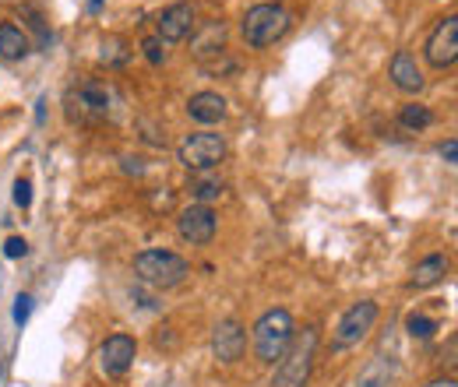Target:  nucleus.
I'll return each instance as SVG.
<instances>
[{"instance_id": "nucleus-28", "label": "nucleus", "mask_w": 458, "mask_h": 387, "mask_svg": "<svg viewBox=\"0 0 458 387\" xmlns=\"http://www.w3.org/2000/svg\"><path fill=\"white\" fill-rule=\"evenodd\" d=\"M427 387H458L455 377H438V381H430Z\"/></svg>"}, {"instance_id": "nucleus-27", "label": "nucleus", "mask_w": 458, "mask_h": 387, "mask_svg": "<svg viewBox=\"0 0 458 387\" xmlns=\"http://www.w3.org/2000/svg\"><path fill=\"white\" fill-rule=\"evenodd\" d=\"M441 155H445V162H452V166H455L458 162V141L455 138H448V141L441 145Z\"/></svg>"}, {"instance_id": "nucleus-19", "label": "nucleus", "mask_w": 458, "mask_h": 387, "mask_svg": "<svg viewBox=\"0 0 458 387\" xmlns=\"http://www.w3.org/2000/svg\"><path fill=\"white\" fill-rule=\"evenodd\" d=\"M398 123H402L406 130H427V127L434 123V113H430V106H423V102H409V106H402Z\"/></svg>"}, {"instance_id": "nucleus-5", "label": "nucleus", "mask_w": 458, "mask_h": 387, "mask_svg": "<svg viewBox=\"0 0 458 387\" xmlns=\"http://www.w3.org/2000/svg\"><path fill=\"white\" fill-rule=\"evenodd\" d=\"M113 109V92L99 82H82V85H71L68 96H64V113L71 123H102Z\"/></svg>"}, {"instance_id": "nucleus-16", "label": "nucleus", "mask_w": 458, "mask_h": 387, "mask_svg": "<svg viewBox=\"0 0 458 387\" xmlns=\"http://www.w3.org/2000/svg\"><path fill=\"white\" fill-rule=\"evenodd\" d=\"M32 43L25 36V28H18L14 21H0V60H21L28 57Z\"/></svg>"}, {"instance_id": "nucleus-12", "label": "nucleus", "mask_w": 458, "mask_h": 387, "mask_svg": "<svg viewBox=\"0 0 458 387\" xmlns=\"http://www.w3.org/2000/svg\"><path fill=\"white\" fill-rule=\"evenodd\" d=\"M194 28H197L194 7H190V4H173V7H166V11L159 14V21H156V39H159V43H183Z\"/></svg>"}, {"instance_id": "nucleus-17", "label": "nucleus", "mask_w": 458, "mask_h": 387, "mask_svg": "<svg viewBox=\"0 0 458 387\" xmlns=\"http://www.w3.org/2000/svg\"><path fill=\"white\" fill-rule=\"evenodd\" d=\"M226 50V25L222 21H208L197 36H194V53L201 57V60H208V57H215V53H222Z\"/></svg>"}, {"instance_id": "nucleus-18", "label": "nucleus", "mask_w": 458, "mask_h": 387, "mask_svg": "<svg viewBox=\"0 0 458 387\" xmlns=\"http://www.w3.org/2000/svg\"><path fill=\"white\" fill-rule=\"evenodd\" d=\"M187 191L190 197L197 201V204H212V201H219L222 194H226V184L208 170V173H197V177H190V184H187Z\"/></svg>"}, {"instance_id": "nucleus-1", "label": "nucleus", "mask_w": 458, "mask_h": 387, "mask_svg": "<svg viewBox=\"0 0 458 387\" xmlns=\"http://www.w3.org/2000/svg\"><path fill=\"white\" fill-rule=\"evenodd\" d=\"M293 338H296L293 313L282 310V306L265 310V313L258 317V324H254V356H258L261 363L275 367V363L285 356V349H289Z\"/></svg>"}, {"instance_id": "nucleus-25", "label": "nucleus", "mask_w": 458, "mask_h": 387, "mask_svg": "<svg viewBox=\"0 0 458 387\" xmlns=\"http://www.w3.org/2000/svg\"><path fill=\"white\" fill-rule=\"evenodd\" d=\"M4 254H7L11 261H14V257H25V254H28V243H25L21 236H11V240L4 243Z\"/></svg>"}, {"instance_id": "nucleus-24", "label": "nucleus", "mask_w": 458, "mask_h": 387, "mask_svg": "<svg viewBox=\"0 0 458 387\" xmlns=\"http://www.w3.org/2000/svg\"><path fill=\"white\" fill-rule=\"evenodd\" d=\"M14 204L18 208H28L32 204V184L21 177V180H14Z\"/></svg>"}, {"instance_id": "nucleus-11", "label": "nucleus", "mask_w": 458, "mask_h": 387, "mask_svg": "<svg viewBox=\"0 0 458 387\" xmlns=\"http://www.w3.org/2000/svg\"><path fill=\"white\" fill-rule=\"evenodd\" d=\"M244 349H247V331H244L240 320L226 317V320H219V324L212 328V352H215L219 363L233 367V363L244 356Z\"/></svg>"}, {"instance_id": "nucleus-20", "label": "nucleus", "mask_w": 458, "mask_h": 387, "mask_svg": "<svg viewBox=\"0 0 458 387\" xmlns=\"http://www.w3.org/2000/svg\"><path fill=\"white\" fill-rule=\"evenodd\" d=\"M99 60H102L106 67H124V64L131 60V46H127V39H120V36L102 39V53H99Z\"/></svg>"}, {"instance_id": "nucleus-23", "label": "nucleus", "mask_w": 458, "mask_h": 387, "mask_svg": "<svg viewBox=\"0 0 458 387\" xmlns=\"http://www.w3.org/2000/svg\"><path fill=\"white\" fill-rule=\"evenodd\" d=\"M141 50H145V60H149L152 67H159V64L166 60V50H163V43H159L156 36H149V39L141 43Z\"/></svg>"}, {"instance_id": "nucleus-26", "label": "nucleus", "mask_w": 458, "mask_h": 387, "mask_svg": "<svg viewBox=\"0 0 458 387\" xmlns=\"http://www.w3.org/2000/svg\"><path fill=\"white\" fill-rule=\"evenodd\" d=\"M28 313H32V296H18V299H14V320L25 324Z\"/></svg>"}, {"instance_id": "nucleus-29", "label": "nucleus", "mask_w": 458, "mask_h": 387, "mask_svg": "<svg viewBox=\"0 0 458 387\" xmlns=\"http://www.w3.org/2000/svg\"><path fill=\"white\" fill-rule=\"evenodd\" d=\"M99 4H102V0H92V7H99Z\"/></svg>"}, {"instance_id": "nucleus-8", "label": "nucleus", "mask_w": 458, "mask_h": 387, "mask_svg": "<svg viewBox=\"0 0 458 387\" xmlns=\"http://www.w3.org/2000/svg\"><path fill=\"white\" fill-rule=\"evenodd\" d=\"M423 53H427L430 67H438V71H445V67L455 64L458 60V18L455 14H448V18L438 21V28L427 36Z\"/></svg>"}, {"instance_id": "nucleus-3", "label": "nucleus", "mask_w": 458, "mask_h": 387, "mask_svg": "<svg viewBox=\"0 0 458 387\" xmlns=\"http://www.w3.org/2000/svg\"><path fill=\"white\" fill-rule=\"evenodd\" d=\"M190 275V265L173 250H141L134 257V279L152 289H177Z\"/></svg>"}, {"instance_id": "nucleus-22", "label": "nucleus", "mask_w": 458, "mask_h": 387, "mask_svg": "<svg viewBox=\"0 0 458 387\" xmlns=\"http://www.w3.org/2000/svg\"><path fill=\"white\" fill-rule=\"evenodd\" d=\"M406 328H409L413 338H430V335L438 331V320H434V317H423V313H413V317L406 320Z\"/></svg>"}, {"instance_id": "nucleus-7", "label": "nucleus", "mask_w": 458, "mask_h": 387, "mask_svg": "<svg viewBox=\"0 0 458 387\" xmlns=\"http://www.w3.org/2000/svg\"><path fill=\"white\" fill-rule=\"evenodd\" d=\"M377 313H381V306H377L374 299L353 303V306L342 313V320L335 324L332 349H353V345H360L366 335H370V328L377 324Z\"/></svg>"}, {"instance_id": "nucleus-15", "label": "nucleus", "mask_w": 458, "mask_h": 387, "mask_svg": "<svg viewBox=\"0 0 458 387\" xmlns=\"http://www.w3.org/2000/svg\"><path fill=\"white\" fill-rule=\"evenodd\" d=\"M445 275H448V257H445V254H430V257H423V261L413 268L409 286H413V289H430V286H438Z\"/></svg>"}, {"instance_id": "nucleus-9", "label": "nucleus", "mask_w": 458, "mask_h": 387, "mask_svg": "<svg viewBox=\"0 0 458 387\" xmlns=\"http://www.w3.org/2000/svg\"><path fill=\"white\" fill-rule=\"evenodd\" d=\"M215 229H219V218H215L212 204H190L177 215V233H181L183 243L205 247V243H212Z\"/></svg>"}, {"instance_id": "nucleus-6", "label": "nucleus", "mask_w": 458, "mask_h": 387, "mask_svg": "<svg viewBox=\"0 0 458 387\" xmlns=\"http://www.w3.org/2000/svg\"><path fill=\"white\" fill-rule=\"evenodd\" d=\"M229 145L222 134H212V130H197V134H187L177 148V159H181L183 170L190 173H208L215 170L222 159H226Z\"/></svg>"}, {"instance_id": "nucleus-10", "label": "nucleus", "mask_w": 458, "mask_h": 387, "mask_svg": "<svg viewBox=\"0 0 458 387\" xmlns=\"http://www.w3.org/2000/svg\"><path fill=\"white\" fill-rule=\"evenodd\" d=\"M134 356H138V342L131 338V335H124V331H117V335H109L106 342H102V349H99V367H102V374L106 377H124L131 367H134Z\"/></svg>"}, {"instance_id": "nucleus-4", "label": "nucleus", "mask_w": 458, "mask_h": 387, "mask_svg": "<svg viewBox=\"0 0 458 387\" xmlns=\"http://www.w3.org/2000/svg\"><path fill=\"white\" fill-rule=\"evenodd\" d=\"M289 25H293V14H289L282 4H254V7L244 14L240 32H244V43H247V46L265 50V46L278 43V39L289 32Z\"/></svg>"}, {"instance_id": "nucleus-13", "label": "nucleus", "mask_w": 458, "mask_h": 387, "mask_svg": "<svg viewBox=\"0 0 458 387\" xmlns=\"http://www.w3.org/2000/svg\"><path fill=\"white\" fill-rule=\"evenodd\" d=\"M388 78H391V85H395L398 92H409V96L423 89V71H420V64H416V57H413L409 50H398V53L391 57Z\"/></svg>"}, {"instance_id": "nucleus-2", "label": "nucleus", "mask_w": 458, "mask_h": 387, "mask_svg": "<svg viewBox=\"0 0 458 387\" xmlns=\"http://www.w3.org/2000/svg\"><path fill=\"white\" fill-rule=\"evenodd\" d=\"M314 352H317V331L303 328V335H296L285 349V356L275 363V374L269 387H307L310 370H314Z\"/></svg>"}, {"instance_id": "nucleus-14", "label": "nucleus", "mask_w": 458, "mask_h": 387, "mask_svg": "<svg viewBox=\"0 0 458 387\" xmlns=\"http://www.w3.org/2000/svg\"><path fill=\"white\" fill-rule=\"evenodd\" d=\"M226 99L219 92H197V96L187 99V116L197 120V123H222L226 120Z\"/></svg>"}, {"instance_id": "nucleus-21", "label": "nucleus", "mask_w": 458, "mask_h": 387, "mask_svg": "<svg viewBox=\"0 0 458 387\" xmlns=\"http://www.w3.org/2000/svg\"><path fill=\"white\" fill-rule=\"evenodd\" d=\"M388 377H391V359H381V356H377L364 374H360V387H384Z\"/></svg>"}]
</instances>
